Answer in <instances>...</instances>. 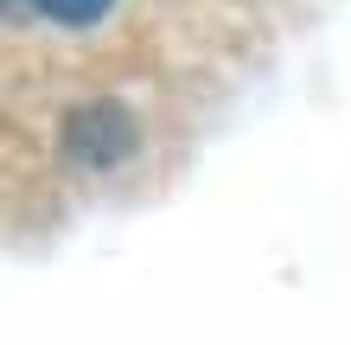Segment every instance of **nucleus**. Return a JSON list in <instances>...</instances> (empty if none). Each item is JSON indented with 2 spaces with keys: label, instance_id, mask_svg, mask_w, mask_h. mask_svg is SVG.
Instances as JSON below:
<instances>
[{
  "label": "nucleus",
  "instance_id": "1",
  "mask_svg": "<svg viewBox=\"0 0 351 345\" xmlns=\"http://www.w3.org/2000/svg\"><path fill=\"white\" fill-rule=\"evenodd\" d=\"M141 147V128H134V115L121 109V103H77L64 115V154H71V167H121Z\"/></svg>",
  "mask_w": 351,
  "mask_h": 345
},
{
  "label": "nucleus",
  "instance_id": "2",
  "mask_svg": "<svg viewBox=\"0 0 351 345\" xmlns=\"http://www.w3.org/2000/svg\"><path fill=\"white\" fill-rule=\"evenodd\" d=\"M32 13L58 19V26H90V19L109 13V0H32Z\"/></svg>",
  "mask_w": 351,
  "mask_h": 345
}]
</instances>
